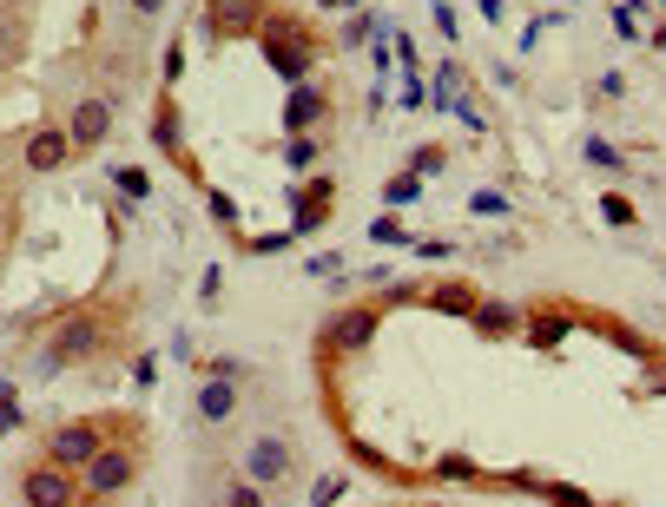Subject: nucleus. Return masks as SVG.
Listing matches in <instances>:
<instances>
[{"instance_id":"f257e3e1","label":"nucleus","mask_w":666,"mask_h":507,"mask_svg":"<svg viewBox=\"0 0 666 507\" xmlns=\"http://www.w3.org/2000/svg\"><path fill=\"white\" fill-rule=\"evenodd\" d=\"M258 40H265L271 73H278V79H291V87H304V79L317 73V53H323V47H317V34H310L297 14H284V21L271 14V21L258 27Z\"/></svg>"},{"instance_id":"f03ea898","label":"nucleus","mask_w":666,"mask_h":507,"mask_svg":"<svg viewBox=\"0 0 666 507\" xmlns=\"http://www.w3.org/2000/svg\"><path fill=\"white\" fill-rule=\"evenodd\" d=\"M100 343H106V316H100V310H73V316L53 329V343H47V356H40V376H60L66 363H93Z\"/></svg>"},{"instance_id":"7ed1b4c3","label":"nucleus","mask_w":666,"mask_h":507,"mask_svg":"<svg viewBox=\"0 0 666 507\" xmlns=\"http://www.w3.org/2000/svg\"><path fill=\"white\" fill-rule=\"evenodd\" d=\"M139 442H106L87 468H79V500H113V494H126L132 481H139Z\"/></svg>"},{"instance_id":"20e7f679","label":"nucleus","mask_w":666,"mask_h":507,"mask_svg":"<svg viewBox=\"0 0 666 507\" xmlns=\"http://www.w3.org/2000/svg\"><path fill=\"white\" fill-rule=\"evenodd\" d=\"M238 474H244V481H258L265 494L291 487V474H297V442H291V435H278V429L252 435V442H244V461H238Z\"/></svg>"},{"instance_id":"39448f33","label":"nucleus","mask_w":666,"mask_h":507,"mask_svg":"<svg viewBox=\"0 0 666 507\" xmlns=\"http://www.w3.org/2000/svg\"><path fill=\"white\" fill-rule=\"evenodd\" d=\"M376 323H383V303H344L337 316L323 323V350H330V356H357V350H370Z\"/></svg>"},{"instance_id":"423d86ee","label":"nucleus","mask_w":666,"mask_h":507,"mask_svg":"<svg viewBox=\"0 0 666 507\" xmlns=\"http://www.w3.org/2000/svg\"><path fill=\"white\" fill-rule=\"evenodd\" d=\"M21 500H27V507H79V474L40 455V461L21 474Z\"/></svg>"},{"instance_id":"0eeeda50","label":"nucleus","mask_w":666,"mask_h":507,"mask_svg":"<svg viewBox=\"0 0 666 507\" xmlns=\"http://www.w3.org/2000/svg\"><path fill=\"white\" fill-rule=\"evenodd\" d=\"M113 113H119V100H113V93H79V100H73V119H66L73 152L106 145V139H113Z\"/></svg>"},{"instance_id":"6e6552de","label":"nucleus","mask_w":666,"mask_h":507,"mask_svg":"<svg viewBox=\"0 0 666 507\" xmlns=\"http://www.w3.org/2000/svg\"><path fill=\"white\" fill-rule=\"evenodd\" d=\"M106 448V429L100 421H60V429H47V461H60V468H87L93 455Z\"/></svg>"},{"instance_id":"1a4fd4ad","label":"nucleus","mask_w":666,"mask_h":507,"mask_svg":"<svg viewBox=\"0 0 666 507\" xmlns=\"http://www.w3.org/2000/svg\"><path fill=\"white\" fill-rule=\"evenodd\" d=\"M271 14H278L271 0H205V27H212L218 40H244V34H258Z\"/></svg>"},{"instance_id":"9d476101","label":"nucleus","mask_w":666,"mask_h":507,"mask_svg":"<svg viewBox=\"0 0 666 507\" xmlns=\"http://www.w3.org/2000/svg\"><path fill=\"white\" fill-rule=\"evenodd\" d=\"M244 408V382H218L205 376L198 395H192V415H198V429H231V415Z\"/></svg>"},{"instance_id":"9b49d317","label":"nucleus","mask_w":666,"mask_h":507,"mask_svg":"<svg viewBox=\"0 0 666 507\" xmlns=\"http://www.w3.org/2000/svg\"><path fill=\"white\" fill-rule=\"evenodd\" d=\"M66 158H73V139H66V126H40V132L21 145V165H27V172H60Z\"/></svg>"},{"instance_id":"f8f14e48","label":"nucleus","mask_w":666,"mask_h":507,"mask_svg":"<svg viewBox=\"0 0 666 507\" xmlns=\"http://www.w3.org/2000/svg\"><path fill=\"white\" fill-rule=\"evenodd\" d=\"M323 113H330V100L310 87V79H304V87H291V100H284V139L317 132V126H323Z\"/></svg>"},{"instance_id":"ddd939ff","label":"nucleus","mask_w":666,"mask_h":507,"mask_svg":"<svg viewBox=\"0 0 666 507\" xmlns=\"http://www.w3.org/2000/svg\"><path fill=\"white\" fill-rule=\"evenodd\" d=\"M330 192H337V179H310L304 192H291V205H297V224H291V231H297V237L330 218Z\"/></svg>"},{"instance_id":"4468645a","label":"nucleus","mask_w":666,"mask_h":507,"mask_svg":"<svg viewBox=\"0 0 666 507\" xmlns=\"http://www.w3.org/2000/svg\"><path fill=\"white\" fill-rule=\"evenodd\" d=\"M152 139H158V152L172 158L179 172H192V158L179 152V106H172V100H158V113H152ZM192 179H198V172H192Z\"/></svg>"},{"instance_id":"2eb2a0df","label":"nucleus","mask_w":666,"mask_h":507,"mask_svg":"<svg viewBox=\"0 0 666 507\" xmlns=\"http://www.w3.org/2000/svg\"><path fill=\"white\" fill-rule=\"evenodd\" d=\"M469 323H475L482 336H522V323H528V316H522L515 303H475V316H469Z\"/></svg>"},{"instance_id":"dca6fc26","label":"nucleus","mask_w":666,"mask_h":507,"mask_svg":"<svg viewBox=\"0 0 666 507\" xmlns=\"http://www.w3.org/2000/svg\"><path fill=\"white\" fill-rule=\"evenodd\" d=\"M27 40V0H0V60H14Z\"/></svg>"},{"instance_id":"f3484780","label":"nucleus","mask_w":666,"mask_h":507,"mask_svg":"<svg viewBox=\"0 0 666 507\" xmlns=\"http://www.w3.org/2000/svg\"><path fill=\"white\" fill-rule=\"evenodd\" d=\"M423 297H430L436 310H449V316H475V303H482V297H475L469 284H456V277H449V284H436V290H423Z\"/></svg>"},{"instance_id":"a211bd4d","label":"nucleus","mask_w":666,"mask_h":507,"mask_svg":"<svg viewBox=\"0 0 666 507\" xmlns=\"http://www.w3.org/2000/svg\"><path fill=\"white\" fill-rule=\"evenodd\" d=\"M580 158H588V165H594V172H627V152H620L614 139H601V132H594L588 145H580Z\"/></svg>"},{"instance_id":"6ab92c4d","label":"nucleus","mask_w":666,"mask_h":507,"mask_svg":"<svg viewBox=\"0 0 666 507\" xmlns=\"http://www.w3.org/2000/svg\"><path fill=\"white\" fill-rule=\"evenodd\" d=\"M225 507H271V494L244 474H225Z\"/></svg>"},{"instance_id":"aec40b11","label":"nucleus","mask_w":666,"mask_h":507,"mask_svg":"<svg viewBox=\"0 0 666 507\" xmlns=\"http://www.w3.org/2000/svg\"><path fill=\"white\" fill-rule=\"evenodd\" d=\"M522 329H528V343H535V350H554L561 336H567V316H528Z\"/></svg>"},{"instance_id":"412c9836","label":"nucleus","mask_w":666,"mask_h":507,"mask_svg":"<svg viewBox=\"0 0 666 507\" xmlns=\"http://www.w3.org/2000/svg\"><path fill=\"white\" fill-rule=\"evenodd\" d=\"M469 211H475V218H509L515 205H509V192H502V185H482V192L469 198Z\"/></svg>"},{"instance_id":"4be33fe9","label":"nucleus","mask_w":666,"mask_h":507,"mask_svg":"<svg viewBox=\"0 0 666 507\" xmlns=\"http://www.w3.org/2000/svg\"><path fill=\"white\" fill-rule=\"evenodd\" d=\"M317 132H304V139H284V165H291V172H310V165H317Z\"/></svg>"},{"instance_id":"5701e85b","label":"nucleus","mask_w":666,"mask_h":507,"mask_svg":"<svg viewBox=\"0 0 666 507\" xmlns=\"http://www.w3.org/2000/svg\"><path fill=\"white\" fill-rule=\"evenodd\" d=\"M535 494H548V507H601L594 494H580V487H567V481H541Z\"/></svg>"},{"instance_id":"b1692460","label":"nucleus","mask_w":666,"mask_h":507,"mask_svg":"<svg viewBox=\"0 0 666 507\" xmlns=\"http://www.w3.org/2000/svg\"><path fill=\"white\" fill-rule=\"evenodd\" d=\"M415 198H423V179H415V172H402V179L383 185V205H415Z\"/></svg>"},{"instance_id":"393cba45","label":"nucleus","mask_w":666,"mask_h":507,"mask_svg":"<svg viewBox=\"0 0 666 507\" xmlns=\"http://www.w3.org/2000/svg\"><path fill=\"white\" fill-rule=\"evenodd\" d=\"M601 218H607L614 231H627V224H633V198H627V192H607V198H601Z\"/></svg>"},{"instance_id":"a878e982","label":"nucleus","mask_w":666,"mask_h":507,"mask_svg":"<svg viewBox=\"0 0 666 507\" xmlns=\"http://www.w3.org/2000/svg\"><path fill=\"white\" fill-rule=\"evenodd\" d=\"M436 481H482V468H475L469 455H443V461H436Z\"/></svg>"},{"instance_id":"bb28decb","label":"nucleus","mask_w":666,"mask_h":507,"mask_svg":"<svg viewBox=\"0 0 666 507\" xmlns=\"http://www.w3.org/2000/svg\"><path fill=\"white\" fill-rule=\"evenodd\" d=\"M443 165H449V158H443V145H415V158H409V172H415V179H436Z\"/></svg>"},{"instance_id":"cd10ccee","label":"nucleus","mask_w":666,"mask_h":507,"mask_svg":"<svg viewBox=\"0 0 666 507\" xmlns=\"http://www.w3.org/2000/svg\"><path fill=\"white\" fill-rule=\"evenodd\" d=\"M113 185H119L126 198H152V179L139 172V165H119V172H113Z\"/></svg>"},{"instance_id":"c85d7f7f","label":"nucleus","mask_w":666,"mask_h":507,"mask_svg":"<svg viewBox=\"0 0 666 507\" xmlns=\"http://www.w3.org/2000/svg\"><path fill=\"white\" fill-rule=\"evenodd\" d=\"M205 376H218V382H252V369H244L238 356H212V363H205Z\"/></svg>"},{"instance_id":"c756f323","label":"nucleus","mask_w":666,"mask_h":507,"mask_svg":"<svg viewBox=\"0 0 666 507\" xmlns=\"http://www.w3.org/2000/svg\"><path fill=\"white\" fill-rule=\"evenodd\" d=\"M370 244H409V231H402V224H396V218L383 211V218L370 224Z\"/></svg>"},{"instance_id":"7c9ffc66","label":"nucleus","mask_w":666,"mask_h":507,"mask_svg":"<svg viewBox=\"0 0 666 507\" xmlns=\"http://www.w3.org/2000/svg\"><path fill=\"white\" fill-rule=\"evenodd\" d=\"M205 205H212V224H238V205H231V192H205Z\"/></svg>"},{"instance_id":"2f4dec72","label":"nucleus","mask_w":666,"mask_h":507,"mask_svg":"<svg viewBox=\"0 0 666 507\" xmlns=\"http://www.w3.org/2000/svg\"><path fill=\"white\" fill-rule=\"evenodd\" d=\"M415 258H430V264H443V258H456V244H449V237H423V244H415Z\"/></svg>"},{"instance_id":"473e14b6","label":"nucleus","mask_w":666,"mask_h":507,"mask_svg":"<svg viewBox=\"0 0 666 507\" xmlns=\"http://www.w3.org/2000/svg\"><path fill=\"white\" fill-rule=\"evenodd\" d=\"M337 494H344V474H323V481L310 487V500H317V507H330V500H337Z\"/></svg>"},{"instance_id":"72a5a7b5","label":"nucleus","mask_w":666,"mask_h":507,"mask_svg":"<svg viewBox=\"0 0 666 507\" xmlns=\"http://www.w3.org/2000/svg\"><path fill=\"white\" fill-rule=\"evenodd\" d=\"M370 27H376V21H370V14H350V21H344V40H337V47H357V40H363V34H370Z\"/></svg>"},{"instance_id":"f704fd0d","label":"nucleus","mask_w":666,"mask_h":507,"mask_svg":"<svg viewBox=\"0 0 666 507\" xmlns=\"http://www.w3.org/2000/svg\"><path fill=\"white\" fill-rule=\"evenodd\" d=\"M158 73H165V79H179V73H185V47H165V60H158Z\"/></svg>"},{"instance_id":"c9c22d12","label":"nucleus","mask_w":666,"mask_h":507,"mask_svg":"<svg viewBox=\"0 0 666 507\" xmlns=\"http://www.w3.org/2000/svg\"><path fill=\"white\" fill-rule=\"evenodd\" d=\"M126 8H132V14H139V21H158V14H165V8H172V0H126Z\"/></svg>"},{"instance_id":"e433bc0d","label":"nucleus","mask_w":666,"mask_h":507,"mask_svg":"<svg viewBox=\"0 0 666 507\" xmlns=\"http://www.w3.org/2000/svg\"><path fill=\"white\" fill-rule=\"evenodd\" d=\"M132 382H139V389H152V382H158V363H152V356H139V363H132Z\"/></svg>"},{"instance_id":"4c0bfd02","label":"nucleus","mask_w":666,"mask_h":507,"mask_svg":"<svg viewBox=\"0 0 666 507\" xmlns=\"http://www.w3.org/2000/svg\"><path fill=\"white\" fill-rule=\"evenodd\" d=\"M436 27H443V40L456 47V14H449V0H436Z\"/></svg>"},{"instance_id":"58836bf2","label":"nucleus","mask_w":666,"mask_h":507,"mask_svg":"<svg viewBox=\"0 0 666 507\" xmlns=\"http://www.w3.org/2000/svg\"><path fill=\"white\" fill-rule=\"evenodd\" d=\"M21 421H27V415H21V402H8V408H0V435H14Z\"/></svg>"},{"instance_id":"ea45409f","label":"nucleus","mask_w":666,"mask_h":507,"mask_svg":"<svg viewBox=\"0 0 666 507\" xmlns=\"http://www.w3.org/2000/svg\"><path fill=\"white\" fill-rule=\"evenodd\" d=\"M8 402H21V389H14L8 376H0V408H8Z\"/></svg>"},{"instance_id":"a19ab883","label":"nucleus","mask_w":666,"mask_h":507,"mask_svg":"<svg viewBox=\"0 0 666 507\" xmlns=\"http://www.w3.org/2000/svg\"><path fill=\"white\" fill-rule=\"evenodd\" d=\"M646 47H659V53H666V27H653V40H646Z\"/></svg>"},{"instance_id":"79ce46f5","label":"nucleus","mask_w":666,"mask_h":507,"mask_svg":"<svg viewBox=\"0 0 666 507\" xmlns=\"http://www.w3.org/2000/svg\"><path fill=\"white\" fill-rule=\"evenodd\" d=\"M323 8H357V0H323Z\"/></svg>"}]
</instances>
